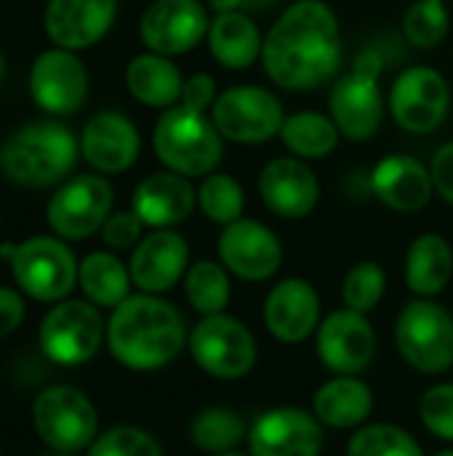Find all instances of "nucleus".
Returning <instances> with one entry per match:
<instances>
[{
	"mask_svg": "<svg viewBox=\"0 0 453 456\" xmlns=\"http://www.w3.org/2000/svg\"><path fill=\"white\" fill-rule=\"evenodd\" d=\"M262 61L272 83L288 91H312L331 80L342 61L336 13L323 0L288 5L264 37Z\"/></svg>",
	"mask_w": 453,
	"mask_h": 456,
	"instance_id": "1",
	"label": "nucleus"
},
{
	"mask_svg": "<svg viewBox=\"0 0 453 456\" xmlns=\"http://www.w3.org/2000/svg\"><path fill=\"white\" fill-rule=\"evenodd\" d=\"M182 313L158 294H133L120 302L107 323V345L117 363L133 371H155L176 361L187 345Z\"/></svg>",
	"mask_w": 453,
	"mask_h": 456,
	"instance_id": "2",
	"label": "nucleus"
},
{
	"mask_svg": "<svg viewBox=\"0 0 453 456\" xmlns=\"http://www.w3.org/2000/svg\"><path fill=\"white\" fill-rule=\"evenodd\" d=\"M77 160V142L59 123H29L0 147V171L21 187H51Z\"/></svg>",
	"mask_w": 453,
	"mask_h": 456,
	"instance_id": "3",
	"label": "nucleus"
},
{
	"mask_svg": "<svg viewBox=\"0 0 453 456\" xmlns=\"http://www.w3.org/2000/svg\"><path fill=\"white\" fill-rule=\"evenodd\" d=\"M224 136L206 112L187 107H168L152 134L155 155L168 171L182 176H208L224 158Z\"/></svg>",
	"mask_w": 453,
	"mask_h": 456,
	"instance_id": "4",
	"label": "nucleus"
},
{
	"mask_svg": "<svg viewBox=\"0 0 453 456\" xmlns=\"http://www.w3.org/2000/svg\"><path fill=\"white\" fill-rule=\"evenodd\" d=\"M400 358L419 374H443L453 366V315L433 299L409 302L395 323Z\"/></svg>",
	"mask_w": 453,
	"mask_h": 456,
	"instance_id": "5",
	"label": "nucleus"
},
{
	"mask_svg": "<svg viewBox=\"0 0 453 456\" xmlns=\"http://www.w3.org/2000/svg\"><path fill=\"white\" fill-rule=\"evenodd\" d=\"M379 69L382 59L374 51H366L352 72H347L342 80H336L328 107L331 120L336 123L339 134L352 142L371 139L384 118V99L379 91Z\"/></svg>",
	"mask_w": 453,
	"mask_h": 456,
	"instance_id": "6",
	"label": "nucleus"
},
{
	"mask_svg": "<svg viewBox=\"0 0 453 456\" xmlns=\"http://www.w3.org/2000/svg\"><path fill=\"white\" fill-rule=\"evenodd\" d=\"M192 361L214 379H243L256 366V339L232 315H206L190 334Z\"/></svg>",
	"mask_w": 453,
	"mask_h": 456,
	"instance_id": "7",
	"label": "nucleus"
},
{
	"mask_svg": "<svg viewBox=\"0 0 453 456\" xmlns=\"http://www.w3.org/2000/svg\"><path fill=\"white\" fill-rule=\"evenodd\" d=\"M32 425L53 452L75 454L96 441L99 414L80 390L56 385L37 395L32 406Z\"/></svg>",
	"mask_w": 453,
	"mask_h": 456,
	"instance_id": "8",
	"label": "nucleus"
},
{
	"mask_svg": "<svg viewBox=\"0 0 453 456\" xmlns=\"http://www.w3.org/2000/svg\"><path fill=\"white\" fill-rule=\"evenodd\" d=\"M104 334V318L93 302L67 299L43 318L40 350L59 366H80L99 353Z\"/></svg>",
	"mask_w": 453,
	"mask_h": 456,
	"instance_id": "9",
	"label": "nucleus"
},
{
	"mask_svg": "<svg viewBox=\"0 0 453 456\" xmlns=\"http://www.w3.org/2000/svg\"><path fill=\"white\" fill-rule=\"evenodd\" d=\"M211 120L224 139L238 144H259L280 134L286 112L272 91L259 86H235L216 96Z\"/></svg>",
	"mask_w": 453,
	"mask_h": 456,
	"instance_id": "10",
	"label": "nucleus"
},
{
	"mask_svg": "<svg viewBox=\"0 0 453 456\" xmlns=\"http://www.w3.org/2000/svg\"><path fill=\"white\" fill-rule=\"evenodd\" d=\"M11 270L24 294L37 302H59L77 283V262L72 251L48 235L29 238L16 246Z\"/></svg>",
	"mask_w": 453,
	"mask_h": 456,
	"instance_id": "11",
	"label": "nucleus"
},
{
	"mask_svg": "<svg viewBox=\"0 0 453 456\" xmlns=\"http://www.w3.org/2000/svg\"><path fill=\"white\" fill-rule=\"evenodd\" d=\"M112 211V187L96 174H83L56 190L48 200L45 219L64 240H83L104 227Z\"/></svg>",
	"mask_w": 453,
	"mask_h": 456,
	"instance_id": "12",
	"label": "nucleus"
},
{
	"mask_svg": "<svg viewBox=\"0 0 453 456\" xmlns=\"http://www.w3.org/2000/svg\"><path fill=\"white\" fill-rule=\"evenodd\" d=\"M451 107L449 80L433 67L406 69L390 91V112L395 123L409 134L435 131Z\"/></svg>",
	"mask_w": 453,
	"mask_h": 456,
	"instance_id": "13",
	"label": "nucleus"
},
{
	"mask_svg": "<svg viewBox=\"0 0 453 456\" xmlns=\"http://www.w3.org/2000/svg\"><path fill=\"white\" fill-rule=\"evenodd\" d=\"M318 358L334 374H360L376 358V331L366 315L336 310L326 315L315 331Z\"/></svg>",
	"mask_w": 453,
	"mask_h": 456,
	"instance_id": "14",
	"label": "nucleus"
},
{
	"mask_svg": "<svg viewBox=\"0 0 453 456\" xmlns=\"http://www.w3.org/2000/svg\"><path fill=\"white\" fill-rule=\"evenodd\" d=\"M216 248L222 265L248 283L270 281L283 265V246L278 235L256 219L240 216L238 222L227 224Z\"/></svg>",
	"mask_w": 453,
	"mask_h": 456,
	"instance_id": "15",
	"label": "nucleus"
},
{
	"mask_svg": "<svg viewBox=\"0 0 453 456\" xmlns=\"http://www.w3.org/2000/svg\"><path fill=\"white\" fill-rule=\"evenodd\" d=\"M208 13L198 0H155L139 24L142 43L160 56L192 51L208 35Z\"/></svg>",
	"mask_w": 453,
	"mask_h": 456,
	"instance_id": "16",
	"label": "nucleus"
},
{
	"mask_svg": "<svg viewBox=\"0 0 453 456\" xmlns=\"http://www.w3.org/2000/svg\"><path fill=\"white\" fill-rule=\"evenodd\" d=\"M251 456H320L323 425L302 409H270L248 430Z\"/></svg>",
	"mask_w": 453,
	"mask_h": 456,
	"instance_id": "17",
	"label": "nucleus"
},
{
	"mask_svg": "<svg viewBox=\"0 0 453 456\" xmlns=\"http://www.w3.org/2000/svg\"><path fill=\"white\" fill-rule=\"evenodd\" d=\"M29 91L45 112L69 115L85 102L88 72L72 51L56 45L35 59L29 72Z\"/></svg>",
	"mask_w": 453,
	"mask_h": 456,
	"instance_id": "18",
	"label": "nucleus"
},
{
	"mask_svg": "<svg viewBox=\"0 0 453 456\" xmlns=\"http://www.w3.org/2000/svg\"><path fill=\"white\" fill-rule=\"evenodd\" d=\"M128 270L136 289L144 294H163L187 275L190 246L174 230H155L136 243Z\"/></svg>",
	"mask_w": 453,
	"mask_h": 456,
	"instance_id": "19",
	"label": "nucleus"
},
{
	"mask_svg": "<svg viewBox=\"0 0 453 456\" xmlns=\"http://www.w3.org/2000/svg\"><path fill=\"white\" fill-rule=\"evenodd\" d=\"M264 206L283 219H304L315 211L320 187L318 176L299 158H275L259 174Z\"/></svg>",
	"mask_w": 453,
	"mask_h": 456,
	"instance_id": "20",
	"label": "nucleus"
},
{
	"mask_svg": "<svg viewBox=\"0 0 453 456\" xmlns=\"http://www.w3.org/2000/svg\"><path fill=\"white\" fill-rule=\"evenodd\" d=\"M267 331L283 345H299L320 326V299L312 283L302 278L280 281L264 302Z\"/></svg>",
	"mask_w": 453,
	"mask_h": 456,
	"instance_id": "21",
	"label": "nucleus"
},
{
	"mask_svg": "<svg viewBox=\"0 0 453 456\" xmlns=\"http://www.w3.org/2000/svg\"><path fill=\"white\" fill-rule=\"evenodd\" d=\"M115 13L117 0H48L45 32L59 48H91L109 32Z\"/></svg>",
	"mask_w": 453,
	"mask_h": 456,
	"instance_id": "22",
	"label": "nucleus"
},
{
	"mask_svg": "<svg viewBox=\"0 0 453 456\" xmlns=\"http://www.w3.org/2000/svg\"><path fill=\"white\" fill-rule=\"evenodd\" d=\"M139 131L120 112L93 115L80 136L83 158L101 174H123L139 158Z\"/></svg>",
	"mask_w": 453,
	"mask_h": 456,
	"instance_id": "23",
	"label": "nucleus"
},
{
	"mask_svg": "<svg viewBox=\"0 0 453 456\" xmlns=\"http://www.w3.org/2000/svg\"><path fill=\"white\" fill-rule=\"evenodd\" d=\"M371 190L387 208L414 214L430 203L435 184L430 168L422 160L411 155H390L376 163L371 174Z\"/></svg>",
	"mask_w": 453,
	"mask_h": 456,
	"instance_id": "24",
	"label": "nucleus"
},
{
	"mask_svg": "<svg viewBox=\"0 0 453 456\" xmlns=\"http://www.w3.org/2000/svg\"><path fill=\"white\" fill-rule=\"evenodd\" d=\"M198 192L192 190L190 179L176 171L150 174L139 182L133 192V211L152 230H171L182 224L195 208Z\"/></svg>",
	"mask_w": 453,
	"mask_h": 456,
	"instance_id": "25",
	"label": "nucleus"
},
{
	"mask_svg": "<svg viewBox=\"0 0 453 456\" xmlns=\"http://www.w3.org/2000/svg\"><path fill=\"white\" fill-rule=\"evenodd\" d=\"M374 411V393L371 387L350 374H339L318 387L312 398V414L320 425L334 430H352L360 428Z\"/></svg>",
	"mask_w": 453,
	"mask_h": 456,
	"instance_id": "26",
	"label": "nucleus"
},
{
	"mask_svg": "<svg viewBox=\"0 0 453 456\" xmlns=\"http://www.w3.org/2000/svg\"><path fill=\"white\" fill-rule=\"evenodd\" d=\"M208 51L227 69L251 67L264 48V37L248 13H216L208 24Z\"/></svg>",
	"mask_w": 453,
	"mask_h": 456,
	"instance_id": "27",
	"label": "nucleus"
},
{
	"mask_svg": "<svg viewBox=\"0 0 453 456\" xmlns=\"http://www.w3.org/2000/svg\"><path fill=\"white\" fill-rule=\"evenodd\" d=\"M125 86L131 96L147 107H174L182 99L184 77L168 56L150 51L128 61Z\"/></svg>",
	"mask_w": 453,
	"mask_h": 456,
	"instance_id": "28",
	"label": "nucleus"
},
{
	"mask_svg": "<svg viewBox=\"0 0 453 456\" xmlns=\"http://www.w3.org/2000/svg\"><path fill=\"white\" fill-rule=\"evenodd\" d=\"M453 275V251L443 235L427 232L419 235L409 254H406V283L409 289L422 297L433 299L438 297Z\"/></svg>",
	"mask_w": 453,
	"mask_h": 456,
	"instance_id": "29",
	"label": "nucleus"
},
{
	"mask_svg": "<svg viewBox=\"0 0 453 456\" xmlns=\"http://www.w3.org/2000/svg\"><path fill=\"white\" fill-rule=\"evenodd\" d=\"M77 283L96 307H117L131 294V270L109 251H93L77 265Z\"/></svg>",
	"mask_w": 453,
	"mask_h": 456,
	"instance_id": "30",
	"label": "nucleus"
},
{
	"mask_svg": "<svg viewBox=\"0 0 453 456\" xmlns=\"http://www.w3.org/2000/svg\"><path fill=\"white\" fill-rule=\"evenodd\" d=\"M339 128L328 115L320 112H294L283 120L280 139L296 158H326L339 144Z\"/></svg>",
	"mask_w": 453,
	"mask_h": 456,
	"instance_id": "31",
	"label": "nucleus"
},
{
	"mask_svg": "<svg viewBox=\"0 0 453 456\" xmlns=\"http://www.w3.org/2000/svg\"><path fill=\"white\" fill-rule=\"evenodd\" d=\"M184 294L195 313L219 315L230 305V275L227 267L211 259L195 262L184 275Z\"/></svg>",
	"mask_w": 453,
	"mask_h": 456,
	"instance_id": "32",
	"label": "nucleus"
},
{
	"mask_svg": "<svg viewBox=\"0 0 453 456\" xmlns=\"http://www.w3.org/2000/svg\"><path fill=\"white\" fill-rule=\"evenodd\" d=\"M243 438H246V425L230 409H206L192 419L190 428V441L208 454L235 452Z\"/></svg>",
	"mask_w": 453,
	"mask_h": 456,
	"instance_id": "33",
	"label": "nucleus"
},
{
	"mask_svg": "<svg viewBox=\"0 0 453 456\" xmlns=\"http://www.w3.org/2000/svg\"><path fill=\"white\" fill-rule=\"evenodd\" d=\"M198 206L206 214V219L227 227L240 219L246 206V192L240 182L232 179L230 174H208L198 190Z\"/></svg>",
	"mask_w": 453,
	"mask_h": 456,
	"instance_id": "34",
	"label": "nucleus"
},
{
	"mask_svg": "<svg viewBox=\"0 0 453 456\" xmlns=\"http://www.w3.org/2000/svg\"><path fill=\"white\" fill-rule=\"evenodd\" d=\"M347 456H425V452L398 425H366L350 438Z\"/></svg>",
	"mask_w": 453,
	"mask_h": 456,
	"instance_id": "35",
	"label": "nucleus"
},
{
	"mask_svg": "<svg viewBox=\"0 0 453 456\" xmlns=\"http://www.w3.org/2000/svg\"><path fill=\"white\" fill-rule=\"evenodd\" d=\"M451 27V16L443 0H417L403 16V32L417 48H435Z\"/></svg>",
	"mask_w": 453,
	"mask_h": 456,
	"instance_id": "36",
	"label": "nucleus"
},
{
	"mask_svg": "<svg viewBox=\"0 0 453 456\" xmlns=\"http://www.w3.org/2000/svg\"><path fill=\"white\" fill-rule=\"evenodd\" d=\"M384 289H387V275H384L382 265L360 262L347 273V278L342 283V302L347 310L366 315L382 302Z\"/></svg>",
	"mask_w": 453,
	"mask_h": 456,
	"instance_id": "37",
	"label": "nucleus"
},
{
	"mask_svg": "<svg viewBox=\"0 0 453 456\" xmlns=\"http://www.w3.org/2000/svg\"><path fill=\"white\" fill-rule=\"evenodd\" d=\"M88 456H163L158 441L139 428H112L101 433Z\"/></svg>",
	"mask_w": 453,
	"mask_h": 456,
	"instance_id": "38",
	"label": "nucleus"
},
{
	"mask_svg": "<svg viewBox=\"0 0 453 456\" xmlns=\"http://www.w3.org/2000/svg\"><path fill=\"white\" fill-rule=\"evenodd\" d=\"M422 425L441 441L453 444V385H435L419 401Z\"/></svg>",
	"mask_w": 453,
	"mask_h": 456,
	"instance_id": "39",
	"label": "nucleus"
},
{
	"mask_svg": "<svg viewBox=\"0 0 453 456\" xmlns=\"http://www.w3.org/2000/svg\"><path fill=\"white\" fill-rule=\"evenodd\" d=\"M142 227H144V222L139 219V214L133 208L131 211H117L104 222L101 238H104V243L109 248L123 251V248H131V246H136L142 240Z\"/></svg>",
	"mask_w": 453,
	"mask_h": 456,
	"instance_id": "40",
	"label": "nucleus"
},
{
	"mask_svg": "<svg viewBox=\"0 0 453 456\" xmlns=\"http://www.w3.org/2000/svg\"><path fill=\"white\" fill-rule=\"evenodd\" d=\"M214 102H216V80L208 72H195L192 77L184 80L182 99H179L182 107L192 112H206L214 107Z\"/></svg>",
	"mask_w": 453,
	"mask_h": 456,
	"instance_id": "41",
	"label": "nucleus"
},
{
	"mask_svg": "<svg viewBox=\"0 0 453 456\" xmlns=\"http://www.w3.org/2000/svg\"><path fill=\"white\" fill-rule=\"evenodd\" d=\"M430 174H433V184L441 192V198L453 203V142L443 144L435 152L433 166H430Z\"/></svg>",
	"mask_w": 453,
	"mask_h": 456,
	"instance_id": "42",
	"label": "nucleus"
},
{
	"mask_svg": "<svg viewBox=\"0 0 453 456\" xmlns=\"http://www.w3.org/2000/svg\"><path fill=\"white\" fill-rule=\"evenodd\" d=\"M24 321V302L16 291L0 286V339L13 334Z\"/></svg>",
	"mask_w": 453,
	"mask_h": 456,
	"instance_id": "43",
	"label": "nucleus"
},
{
	"mask_svg": "<svg viewBox=\"0 0 453 456\" xmlns=\"http://www.w3.org/2000/svg\"><path fill=\"white\" fill-rule=\"evenodd\" d=\"M216 13H262L272 8L278 0H208Z\"/></svg>",
	"mask_w": 453,
	"mask_h": 456,
	"instance_id": "44",
	"label": "nucleus"
},
{
	"mask_svg": "<svg viewBox=\"0 0 453 456\" xmlns=\"http://www.w3.org/2000/svg\"><path fill=\"white\" fill-rule=\"evenodd\" d=\"M214 456H251V454H240V452H227V454H214Z\"/></svg>",
	"mask_w": 453,
	"mask_h": 456,
	"instance_id": "45",
	"label": "nucleus"
},
{
	"mask_svg": "<svg viewBox=\"0 0 453 456\" xmlns=\"http://www.w3.org/2000/svg\"><path fill=\"white\" fill-rule=\"evenodd\" d=\"M435 456H453V449H449V452H438Z\"/></svg>",
	"mask_w": 453,
	"mask_h": 456,
	"instance_id": "46",
	"label": "nucleus"
},
{
	"mask_svg": "<svg viewBox=\"0 0 453 456\" xmlns=\"http://www.w3.org/2000/svg\"><path fill=\"white\" fill-rule=\"evenodd\" d=\"M48 456H72V454H64V452H53V454H48Z\"/></svg>",
	"mask_w": 453,
	"mask_h": 456,
	"instance_id": "47",
	"label": "nucleus"
},
{
	"mask_svg": "<svg viewBox=\"0 0 453 456\" xmlns=\"http://www.w3.org/2000/svg\"><path fill=\"white\" fill-rule=\"evenodd\" d=\"M0 80H3V53H0Z\"/></svg>",
	"mask_w": 453,
	"mask_h": 456,
	"instance_id": "48",
	"label": "nucleus"
},
{
	"mask_svg": "<svg viewBox=\"0 0 453 456\" xmlns=\"http://www.w3.org/2000/svg\"><path fill=\"white\" fill-rule=\"evenodd\" d=\"M443 3H446V0H443Z\"/></svg>",
	"mask_w": 453,
	"mask_h": 456,
	"instance_id": "49",
	"label": "nucleus"
}]
</instances>
